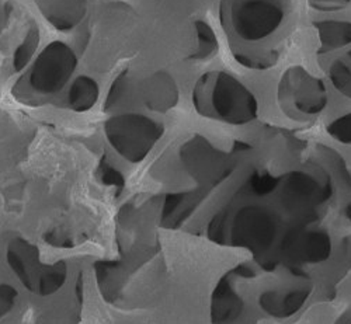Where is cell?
Masks as SVG:
<instances>
[{
	"label": "cell",
	"instance_id": "3957f363",
	"mask_svg": "<svg viewBox=\"0 0 351 324\" xmlns=\"http://www.w3.org/2000/svg\"><path fill=\"white\" fill-rule=\"evenodd\" d=\"M325 83L302 66L289 68L278 84V103L285 115L306 120L319 115L328 105Z\"/></svg>",
	"mask_w": 351,
	"mask_h": 324
},
{
	"label": "cell",
	"instance_id": "cb8c5ba5",
	"mask_svg": "<svg viewBox=\"0 0 351 324\" xmlns=\"http://www.w3.org/2000/svg\"><path fill=\"white\" fill-rule=\"evenodd\" d=\"M103 180L107 184H112V186H119L123 184V177L120 175L119 171H115L111 167H106L104 173H103Z\"/></svg>",
	"mask_w": 351,
	"mask_h": 324
},
{
	"label": "cell",
	"instance_id": "ac0fdd59",
	"mask_svg": "<svg viewBox=\"0 0 351 324\" xmlns=\"http://www.w3.org/2000/svg\"><path fill=\"white\" fill-rule=\"evenodd\" d=\"M197 36H198V51L197 58H207L218 49V40L214 29L206 21H197Z\"/></svg>",
	"mask_w": 351,
	"mask_h": 324
},
{
	"label": "cell",
	"instance_id": "7a4b0ae2",
	"mask_svg": "<svg viewBox=\"0 0 351 324\" xmlns=\"http://www.w3.org/2000/svg\"><path fill=\"white\" fill-rule=\"evenodd\" d=\"M289 0H221V17L243 41L270 37L281 25Z\"/></svg>",
	"mask_w": 351,
	"mask_h": 324
},
{
	"label": "cell",
	"instance_id": "e0dca14e",
	"mask_svg": "<svg viewBox=\"0 0 351 324\" xmlns=\"http://www.w3.org/2000/svg\"><path fill=\"white\" fill-rule=\"evenodd\" d=\"M235 58L239 64H242L246 68L250 69H256V71H265L269 69L271 66H274V64L277 62V53L273 51L269 52H235Z\"/></svg>",
	"mask_w": 351,
	"mask_h": 324
},
{
	"label": "cell",
	"instance_id": "44dd1931",
	"mask_svg": "<svg viewBox=\"0 0 351 324\" xmlns=\"http://www.w3.org/2000/svg\"><path fill=\"white\" fill-rule=\"evenodd\" d=\"M37 45H38V33L36 32V29H32V32L28 33L25 41L19 47L17 52L14 53V66L17 71H20L21 68H24L28 64Z\"/></svg>",
	"mask_w": 351,
	"mask_h": 324
},
{
	"label": "cell",
	"instance_id": "7402d4cb",
	"mask_svg": "<svg viewBox=\"0 0 351 324\" xmlns=\"http://www.w3.org/2000/svg\"><path fill=\"white\" fill-rule=\"evenodd\" d=\"M348 3H351V0H309V5L315 10H320V12L341 10Z\"/></svg>",
	"mask_w": 351,
	"mask_h": 324
},
{
	"label": "cell",
	"instance_id": "ba28073f",
	"mask_svg": "<svg viewBox=\"0 0 351 324\" xmlns=\"http://www.w3.org/2000/svg\"><path fill=\"white\" fill-rule=\"evenodd\" d=\"M76 66L73 52L62 42H52L38 56L32 72V84L38 92H58L68 82Z\"/></svg>",
	"mask_w": 351,
	"mask_h": 324
},
{
	"label": "cell",
	"instance_id": "8fae6325",
	"mask_svg": "<svg viewBox=\"0 0 351 324\" xmlns=\"http://www.w3.org/2000/svg\"><path fill=\"white\" fill-rule=\"evenodd\" d=\"M245 303L241 295L233 288L232 281L226 277L219 281L213 295L211 317L214 324H233L243 314Z\"/></svg>",
	"mask_w": 351,
	"mask_h": 324
},
{
	"label": "cell",
	"instance_id": "277c9868",
	"mask_svg": "<svg viewBox=\"0 0 351 324\" xmlns=\"http://www.w3.org/2000/svg\"><path fill=\"white\" fill-rule=\"evenodd\" d=\"M278 234L280 218L274 211L263 205H246L232 219L229 240L232 246L263 256L274 246Z\"/></svg>",
	"mask_w": 351,
	"mask_h": 324
},
{
	"label": "cell",
	"instance_id": "d4e9b609",
	"mask_svg": "<svg viewBox=\"0 0 351 324\" xmlns=\"http://www.w3.org/2000/svg\"><path fill=\"white\" fill-rule=\"evenodd\" d=\"M124 87H125V79H124V76L121 75L119 79H117V80L114 82V84H112V87H111V93H110V96H108V103H110L111 100H119V97L121 96V92H123Z\"/></svg>",
	"mask_w": 351,
	"mask_h": 324
},
{
	"label": "cell",
	"instance_id": "4316f807",
	"mask_svg": "<svg viewBox=\"0 0 351 324\" xmlns=\"http://www.w3.org/2000/svg\"><path fill=\"white\" fill-rule=\"evenodd\" d=\"M335 324H351V310H347L346 313H343Z\"/></svg>",
	"mask_w": 351,
	"mask_h": 324
},
{
	"label": "cell",
	"instance_id": "8992f818",
	"mask_svg": "<svg viewBox=\"0 0 351 324\" xmlns=\"http://www.w3.org/2000/svg\"><path fill=\"white\" fill-rule=\"evenodd\" d=\"M106 129L115 149L132 162L142 160L162 134L159 125L142 115L112 118Z\"/></svg>",
	"mask_w": 351,
	"mask_h": 324
},
{
	"label": "cell",
	"instance_id": "7c38bea8",
	"mask_svg": "<svg viewBox=\"0 0 351 324\" xmlns=\"http://www.w3.org/2000/svg\"><path fill=\"white\" fill-rule=\"evenodd\" d=\"M45 17L60 29L72 28L83 17L86 0H36Z\"/></svg>",
	"mask_w": 351,
	"mask_h": 324
},
{
	"label": "cell",
	"instance_id": "9a60e30c",
	"mask_svg": "<svg viewBox=\"0 0 351 324\" xmlns=\"http://www.w3.org/2000/svg\"><path fill=\"white\" fill-rule=\"evenodd\" d=\"M99 97V87L90 77L76 79L69 92V103L76 111H86L95 105Z\"/></svg>",
	"mask_w": 351,
	"mask_h": 324
},
{
	"label": "cell",
	"instance_id": "484cf974",
	"mask_svg": "<svg viewBox=\"0 0 351 324\" xmlns=\"http://www.w3.org/2000/svg\"><path fill=\"white\" fill-rule=\"evenodd\" d=\"M341 253L344 262L351 267V234H347L346 238L341 240Z\"/></svg>",
	"mask_w": 351,
	"mask_h": 324
},
{
	"label": "cell",
	"instance_id": "5b68a950",
	"mask_svg": "<svg viewBox=\"0 0 351 324\" xmlns=\"http://www.w3.org/2000/svg\"><path fill=\"white\" fill-rule=\"evenodd\" d=\"M280 199L287 212L308 218L333 194L328 177H316L305 170L289 171L280 180Z\"/></svg>",
	"mask_w": 351,
	"mask_h": 324
},
{
	"label": "cell",
	"instance_id": "4fadbf2b",
	"mask_svg": "<svg viewBox=\"0 0 351 324\" xmlns=\"http://www.w3.org/2000/svg\"><path fill=\"white\" fill-rule=\"evenodd\" d=\"M145 101L148 107L166 111L178 101V88L173 79L166 73L155 75L145 87Z\"/></svg>",
	"mask_w": 351,
	"mask_h": 324
},
{
	"label": "cell",
	"instance_id": "d6986e66",
	"mask_svg": "<svg viewBox=\"0 0 351 324\" xmlns=\"http://www.w3.org/2000/svg\"><path fill=\"white\" fill-rule=\"evenodd\" d=\"M278 186H280V180L277 177L266 171L254 173L249 180V190L252 191V194L257 197H265L271 194L273 191H276Z\"/></svg>",
	"mask_w": 351,
	"mask_h": 324
},
{
	"label": "cell",
	"instance_id": "ffe728a7",
	"mask_svg": "<svg viewBox=\"0 0 351 324\" xmlns=\"http://www.w3.org/2000/svg\"><path fill=\"white\" fill-rule=\"evenodd\" d=\"M328 134L343 145H351V112H347L328 125Z\"/></svg>",
	"mask_w": 351,
	"mask_h": 324
},
{
	"label": "cell",
	"instance_id": "83f0119b",
	"mask_svg": "<svg viewBox=\"0 0 351 324\" xmlns=\"http://www.w3.org/2000/svg\"><path fill=\"white\" fill-rule=\"evenodd\" d=\"M344 216L351 223V206H348V208L344 211Z\"/></svg>",
	"mask_w": 351,
	"mask_h": 324
},
{
	"label": "cell",
	"instance_id": "2e32d148",
	"mask_svg": "<svg viewBox=\"0 0 351 324\" xmlns=\"http://www.w3.org/2000/svg\"><path fill=\"white\" fill-rule=\"evenodd\" d=\"M329 77L337 92L351 99V51L344 58H337L332 64Z\"/></svg>",
	"mask_w": 351,
	"mask_h": 324
},
{
	"label": "cell",
	"instance_id": "603a6c76",
	"mask_svg": "<svg viewBox=\"0 0 351 324\" xmlns=\"http://www.w3.org/2000/svg\"><path fill=\"white\" fill-rule=\"evenodd\" d=\"M16 290L9 285H0V316L5 314L13 305Z\"/></svg>",
	"mask_w": 351,
	"mask_h": 324
},
{
	"label": "cell",
	"instance_id": "30bf717a",
	"mask_svg": "<svg viewBox=\"0 0 351 324\" xmlns=\"http://www.w3.org/2000/svg\"><path fill=\"white\" fill-rule=\"evenodd\" d=\"M186 162L195 177L213 184L229 174V160L226 156L204 139L193 140L187 146Z\"/></svg>",
	"mask_w": 351,
	"mask_h": 324
},
{
	"label": "cell",
	"instance_id": "52a82bcc",
	"mask_svg": "<svg viewBox=\"0 0 351 324\" xmlns=\"http://www.w3.org/2000/svg\"><path fill=\"white\" fill-rule=\"evenodd\" d=\"M330 234L324 229L298 226L282 236L281 254L291 264H320L332 256Z\"/></svg>",
	"mask_w": 351,
	"mask_h": 324
},
{
	"label": "cell",
	"instance_id": "6da1fadb",
	"mask_svg": "<svg viewBox=\"0 0 351 324\" xmlns=\"http://www.w3.org/2000/svg\"><path fill=\"white\" fill-rule=\"evenodd\" d=\"M197 110L219 121L243 125L257 118L258 103L237 77L223 72L204 75L194 90Z\"/></svg>",
	"mask_w": 351,
	"mask_h": 324
},
{
	"label": "cell",
	"instance_id": "5bb4252c",
	"mask_svg": "<svg viewBox=\"0 0 351 324\" xmlns=\"http://www.w3.org/2000/svg\"><path fill=\"white\" fill-rule=\"evenodd\" d=\"M320 42L319 52L343 48L351 44V23L346 20H326L315 23Z\"/></svg>",
	"mask_w": 351,
	"mask_h": 324
},
{
	"label": "cell",
	"instance_id": "9c48e42d",
	"mask_svg": "<svg viewBox=\"0 0 351 324\" xmlns=\"http://www.w3.org/2000/svg\"><path fill=\"white\" fill-rule=\"evenodd\" d=\"M309 279L287 282L263 290L258 297V306L270 317L289 319L301 312L312 293Z\"/></svg>",
	"mask_w": 351,
	"mask_h": 324
}]
</instances>
